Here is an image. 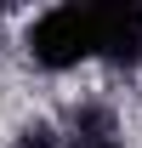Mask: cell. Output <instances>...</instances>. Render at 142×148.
I'll return each mask as SVG.
<instances>
[{"mask_svg":"<svg viewBox=\"0 0 142 148\" xmlns=\"http://www.w3.org/2000/svg\"><path fill=\"white\" fill-rule=\"evenodd\" d=\"M29 57L40 69H80L85 57H97V34H91V6H51L46 17L29 29Z\"/></svg>","mask_w":142,"mask_h":148,"instance_id":"1","label":"cell"},{"mask_svg":"<svg viewBox=\"0 0 142 148\" xmlns=\"http://www.w3.org/2000/svg\"><path fill=\"white\" fill-rule=\"evenodd\" d=\"M91 34H97V57L114 69L142 63V6L137 0H108L91 6Z\"/></svg>","mask_w":142,"mask_h":148,"instance_id":"2","label":"cell"},{"mask_svg":"<svg viewBox=\"0 0 142 148\" xmlns=\"http://www.w3.org/2000/svg\"><path fill=\"white\" fill-rule=\"evenodd\" d=\"M74 148H125L114 137V120L102 108H80L74 114Z\"/></svg>","mask_w":142,"mask_h":148,"instance_id":"3","label":"cell"},{"mask_svg":"<svg viewBox=\"0 0 142 148\" xmlns=\"http://www.w3.org/2000/svg\"><path fill=\"white\" fill-rule=\"evenodd\" d=\"M17 148H57V131H51V125H29V131L17 137Z\"/></svg>","mask_w":142,"mask_h":148,"instance_id":"4","label":"cell"}]
</instances>
